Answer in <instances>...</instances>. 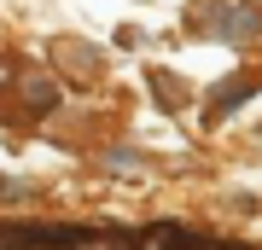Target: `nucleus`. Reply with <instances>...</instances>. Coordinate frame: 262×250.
Here are the masks:
<instances>
[{"label": "nucleus", "instance_id": "1", "mask_svg": "<svg viewBox=\"0 0 262 250\" xmlns=\"http://www.w3.org/2000/svg\"><path fill=\"white\" fill-rule=\"evenodd\" d=\"M256 24H262V12H251V6H233V12H222V18H215V29H222V35H256Z\"/></svg>", "mask_w": 262, "mask_h": 250}]
</instances>
